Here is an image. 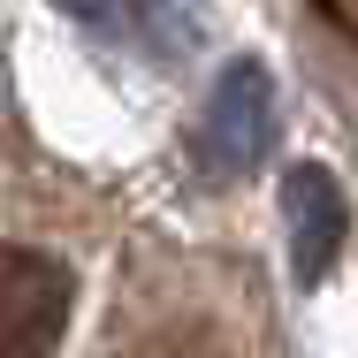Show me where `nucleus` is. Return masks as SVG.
Instances as JSON below:
<instances>
[{
  "instance_id": "1",
  "label": "nucleus",
  "mask_w": 358,
  "mask_h": 358,
  "mask_svg": "<svg viewBox=\"0 0 358 358\" xmlns=\"http://www.w3.org/2000/svg\"><path fill=\"white\" fill-rule=\"evenodd\" d=\"M84 244L76 229L0 221V358H62L84 320Z\"/></svg>"
}]
</instances>
